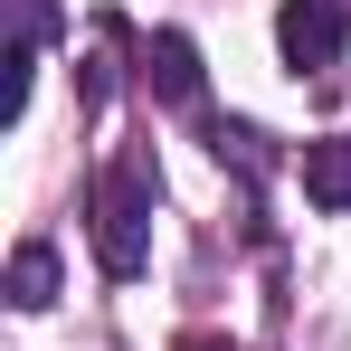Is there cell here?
Here are the masks:
<instances>
[{
  "mask_svg": "<svg viewBox=\"0 0 351 351\" xmlns=\"http://www.w3.org/2000/svg\"><path fill=\"white\" fill-rule=\"evenodd\" d=\"M152 199H162V180H152L143 152L95 162V180H86V237H95V266H105L114 285L152 266Z\"/></svg>",
  "mask_w": 351,
  "mask_h": 351,
  "instance_id": "cell-1",
  "label": "cell"
},
{
  "mask_svg": "<svg viewBox=\"0 0 351 351\" xmlns=\"http://www.w3.org/2000/svg\"><path fill=\"white\" fill-rule=\"evenodd\" d=\"M342 38H351L342 0H285V10H276V48H285L294 76H332V66H342Z\"/></svg>",
  "mask_w": 351,
  "mask_h": 351,
  "instance_id": "cell-2",
  "label": "cell"
},
{
  "mask_svg": "<svg viewBox=\"0 0 351 351\" xmlns=\"http://www.w3.org/2000/svg\"><path fill=\"white\" fill-rule=\"evenodd\" d=\"M143 86L162 105H199V48H190V29H152L143 38Z\"/></svg>",
  "mask_w": 351,
  "mask_h": 351,
  "instance_id": "cell-3",
  "label": "cell"
},
{
  "mask_svg": "<svg viewBox=\"0 0 351 351\" xmlns=\"http://www.w3.org/2000/svg\"><path fill=\"white\" fill-rule=\"evenodd\" d=\"M304 199L313 209H351V133L304 143Z\"/></svg>",
  "mask_w": 351,
  "mask_h": 351,
  "instance_id": "cell-4",
  "label": "cell"
},
{
  "mask_svg": "<svg viewBox=\"0 0 351 351\" xmlns=\"http://www.w3.org/2000/svg\"><path fill=\"white\" fill-rule=\"evenodd\" d=\"M10 304H19V313H48V304H58V247H48V237H19V247H10Z\"/></svg>",
  "mask_w": 351,
  "mask_h": 351,
  "instance_id": "cell-5",
  "label": "cell"
},
{
  "mask_svg": "<svg viewBox=\"0 0 351 351\" xmlns=\"http://www.w3.org/2000/svg\"><path fill=\"white\" fill-rule=\"evenodd\" d=\"M10 10H19V29H10L19 48H38V38H58V10H48V0H10Z\"/></svg>",
  "mask_w": 351,
  "mask_h": 351,
  "instance_id": "cell-6",
  "label": "cell"
},
{
  "mask_svg": "<svg viewBox=\"0 0 351 351\" xmlns=\"http://www.w3.org/2000/svg\"><path fill=\"white\" fill-rule=\"evenodd\" d=\"M180 351H237V342H180Z\"/></svg>",
  "mask_w": 351,
  "mask_h": 351,
  "instance_id": "cell-7",
  "label": "cell"
}]
</instances>
